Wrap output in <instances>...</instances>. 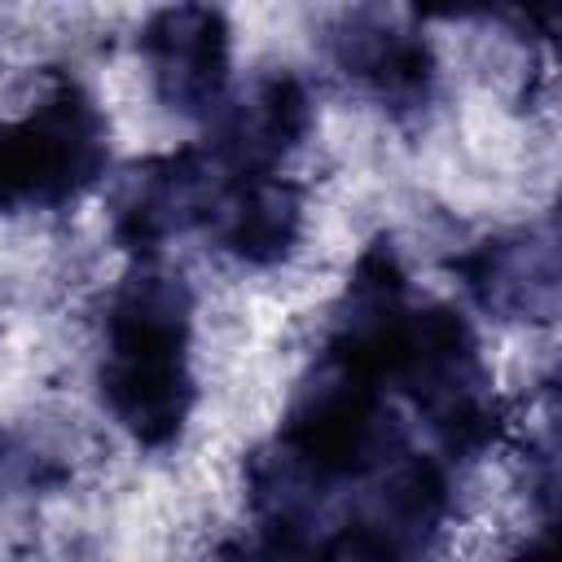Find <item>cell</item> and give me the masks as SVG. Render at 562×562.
Masks as SVG:
<instances>
[{"mask_svg": "<svg viewBox=\"0 0 562 562\" xmlns=\"http://www.w3.org/2000/svg\"><path fill=\"white\" fill-rule=\"evenodd\" d=\"M101 395L110 417L145 448L180 439L193 408L189 290L171 272H136L105 312Z\"/></svg>", "mask_w": 562, "mask_h": 562, "instance_id": "6da1fadb", "label": "cell"}, {"mask_svg": "<svg viewBox=\"0 0 562 562\" xmlns=\"http://www.w3.org/2000/svg\"><path fill=\"white\" fill-rule=\"evenodd\" d=\"M105 119L88 88L53 79L22 119H0V211L61 206L105 171Z\"/></svg>", "mask_w": 562, "mask_h": 562, "instance_id": "7a4b0ae2", "label": "cell"}, {"mask_svg": "<svg viewBox=\"0 0 562 562\" xmlns=\"http://www.w3.org/2000/svg\"><path fill=\"white\" fill-rule=\"evenodd\" d=\"M228 53L233 35L220 9L180 4L162 9L140 31V57L158 97L180 114L215 110L228 88Z\"/></svg>", "mask_w": 562, "mask_h": 562, "instance_id": "3957f363", "label": "cell"}, {"mask_svg": "<svg viewBox=\"0 0 562 562\" xmlns=\"http://www.w3.org/2000/svg\"><path fill=\"white\" fill-rule=\"evenodd\" d=\"M215 233L220 246L241 263H277L303 233V202L281 176H237L215 206Z\"/></svg>", "mask_w": 562, "mask_h": 562, "instance_id": "277c9868", "label": "cell"}, {"mask_svg": "<svg viewBox=\"0 0 562 562\" xmlns=\"http://www.w3.org/2000/svg\"><path fill=\"white\" fill-rule=\"evenodd\" d=\"M307 119H312V105H307L303 83L294 75H268L228 114L224 140H220L224 158L241 176H255L272 158H281L285 149L299 145V136L307 132Z\"/></svg>", "mask_w": 562, "mask_h": 562, "instance_id": "5b68a950", "label": "cell"}]
</instances>
